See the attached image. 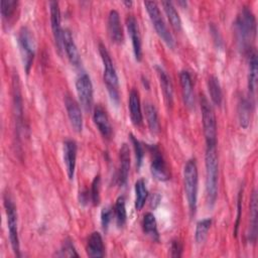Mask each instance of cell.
<instances>
[{
    "instance_id": "6da1fadb",
    "label": "cell",
    "mask_w": 258,
    "mask_h": 258,
    "mask_svg": "<svg viewBox=\"0 0 258 258\" xmlns=\"http://www.w3.org/2000/svg\"><path fill=\"white\" fill-rule=\"evenodd\" d=\"M234 28L239 48L243 53H248L253 48L252 42L256 36V19L251 9L243 7L235 20Z\"/></svg>"
},
{
    "instance_id": "7a4b0ae2",
    "label": "cell",
    "mask_w": 258,
    "mask_h": 258,
    "mask_svg": "<svg viewBox=\"0 0 258 258\" xmlns=\"http://www.w3.org/2000/svg\"><path fill=\"white\" fill-rule=\"evenodd\" d=\"M206 165V196L209 205L213 206L218 196L219 160L216 146L207 147L205 155Z\"/></svg>"
},
{
    "instance_id": "3957f363",
    "label": "cell",
    "mask_w": 258,
    "mask_h": 258,
    "mask_svg": "<svg viewBox=\"0 0 258 258\" xmlns=\"http://www.w3.org/2000/svg\"><path fill=\"white\" fill-rule=\"evenodd\" d=\"M99 52L103 61V67H104V73H103L104 83L106 85L107 91L109 93V96L112 102L118 105L120 101V93H119V79H118L116 69L111 59L109 51L107 50L106 46L103 43L99 44Z\"/></svg>"
},
{
    "instance_id": "277c9868",
    "label": "cell",
    "mask_w": 258,
    "mask_h": 258,
    "mask_svg": "<svg viewBox=\"0 0 258 258\" xmlns=\"http://www.w3.org/2000/svg\"><path fill=\"white\" fill-rule=\"evenodd\" d=\"M183 183L184 191L191 215H195L198 203V188H199V175L196 159L186 161L183 168Z\"/></svg>"
},
{
    "instance_id": "5b68a950",
    "label": "cell",
    "mask_w": 258,
    "mask_h": 258,
    "mask_svg": "<svg viewBox=\"0 0 258 258\" xmlns=\"http://www.w3.org/2000/svg\"><path fill=\"white\" fill-rule=\"evenodd\" d=\"M201 112H202V121L204 128V135L206 138L207 147H213L217 144V121L214 109L207 99V97L201 95Z\"/></svg>"
},
{
    "instance_id": "8992f818",
    "label": "cell",
    "mask_w": 258,
    "mask_h": 258,
    "mask_svg": "<svg viewBox=\"0 0 258 258\" xmlns=\"http://www.w3.org/2000/svg\"><path fill=\"white\" fill-rule=\"evenodd\" d=\"M144 6L146 8V11L149 15V18L151 20V23H152L156 33L159 35V37L165 42V44L169 48H173L175 45L174 38H173L172 34L170 33V31L168 30V28L162 18L158 4L155 1H145Z\"/></svg>"
},
{
    "instance_id": "52a82bcc",
    "label": "cell",
    "mask_w": 258,
    "mask_h": 258,
    "mask_svg": "<svg viewBox=\"0 0 258 258\" xmlns=\"http://www.w3.org/2000/svg\"><path fill=\"white\" fill-rule=\"evenodd\" d=\"M17 43L23 63V68L28 74L32 67V62L35 55V40L31 30L26 27L22 26L17 34Z\"/></svg>"
},
{
    "instance_id": "ba28073f",
    "label": "cell",
    "mask_w": 258,
    "mask_h": 258,
    "mask_svg": "<svg viewBox=\"0 0 258 258\" xmlns=\"http://www.w3.org/2000/svg\"><path fill=\"white\" fill-rule=\"evenodd\" d=\"M4 208L7 217V227L9 232V240L14 254L20 256V245L18 237V221H17V211L16 207L8 194L4 195Z\"/></svg>"
},
{
    "instance_id": "9c48e42d",
    "label": "cell",
    "mask_w": 258,
    "mask_h": 258,
    "mask_svg": "<svg viewBox=\"0 0 258 258\" xmlns=\"http://www.w3.org/2000/svg\"><path fill=\"white\" fill-rule=\"evenodd\" d=\"M76 90L81 106L86 112H90L93 107L94 92L91 78L87 73L83 72L77 78Z\"/></svg>"
},
{
    "instance_id": "30bf717a",
    "label": "cell",
    "mask_w": 258,
    "mask_h": 258,
    "mask_svg": "<svg viewBox=\"0 0 258 258\" xmlns=\"http://www.w3.org/2000/svg\"><path fill=\"white\" fill-rule=\"evenodd\" d=\"M148 149L151 154L150 171L152 176L159 181H165L169 179V169L159 147L157 145H149Z\"/></svg>"
},
{
    "instance_id": "8fae6325",
    "label": "cell",
    "mask_w": 258,
    "mask_h": 258,
    "mask_svg": "<svg viewBox=\"0 0 258 258\" xmlns=\"http://www.w3.org/2000/svg\"><path fill=\"white\" fill-rule=\"evenodd\" d=\"M49 10H50V23L52 29V35L54 39V43L58 51H61L62 45V35L63 30L60 24V9L59 4L56 1L49 2Z\"/></svg>"
},
{
    "instance_id": "7c38bea8",
    "label": "cell",
    "mask_w": 258,
    "mask_h": 258,
    "mask_svg": "<svg viewBox=\"0 0 258 258\" xmlns=\"http://www.w3.org/2000/svg\"><path fill=\"white\" fill-rule=\"evenodd\" d=\"M77 143L73 139H67L63 142L62 152H63V162L66 165L68 177L70 180L74 179L76 160H77Z\"/></svg>"
},
{
    "instance_id": "4fadbf2b",
    "label": "cell",
    "mask_w": 258,
    "mask_h": 258,
    "mask_svg": "<svg viewBox=\"0 0 258 258\" xmlns=\"http://www.w3.org/2000/svg\"><path fill=\"white\" fill-rule=\"evenodd\" d=\"M93 120L99 132L101 133V135L105 139H110L113 134V129H112L108 114L101 105H97L95 107L94 113H93Z\"/></svg>"
},
{
    "instance_id": "5bb4252c",
    "label": "cell",
    "mask_w": 258,
    "mask_h": 258,
    "mask_svg": "<svg viewBox=\"0 0 258 258\" xmlns=\"http://www.w3.org/2000/svg\"><path fill=\"white\" fill-rule=\"evenodd\" d=\"M126 26L128 30V34L130 35L132 46H133V52L136 60L140 61L142 58V42H141V36L139 32V27L137 20L134 16L130 15L126 18Z\"/></svg>"
},
{
    "instance_id": "9a60e30c",
    "label": "cell",
    "mask_w": 258,
    "mask_h": 258,
    "mask_svg": "<svg viewBox=\"0 0 258 258\" xmlns=\"http://www.w3.org/2000/svg\"><path fill=\"white\" fill-rule=\"evenodd\" d=\"M64 106L72 127L75 131L81 132L83 129V115L79 103L74 98L67 95L64 97Z\"/></svg>"
},
{
    "instance_id": "2e32d148",
    "label": "cell",
    "mask_w": 258,
    "mask_h": 258,
    "mask_svg": "<svg viewBox=\"0 0 258 258\" xmlns=\"http://www.w3.org/2000/svg\"><path fill=\"white\" fill-rule=\"evenodd\" d=\"M248 90L251 101V99L255 98L258 80V59L257 52L254 47L248 52Z\"/></svg>"
},
{
    "instance_id": "e0dca14e",
    "label": "cell",
    "mask_w": 258,
    "mask_h": 258,
    "mask_svg": "<svg viewBox=\"0 0 258 258\" xmlns=\"http://www.w3.org/2000/svg\"><path fill=\"white\" fill-rule=\"evenodd\" d=\"M107 27H108V34L110 39L117 44H121L123 42L124 35H123V28L120 21V16L117 10L112 9L109 12Z\"/></svg>"
},
{
    "instance_id": "ac0fdd59",
    "label": "cell",
    "mask_w": 258,
    "mask_h": 258,
    "mask_svg": "<svg viewBox=\"0 0 258 258\" xmlns=\"http://www.w3.org/2000/svg\"><path fill=\"white\" fill-rule=\"evenodd\" d=\"M62 45L66 50L67 56L72 64L75 67H79L81 64V56L80 52L78 50V47L75 43L74 37L72 35V32L70 29L64 28L63 29V35H62Z\"/></svg>"
},
{
    "instance_id": "d6986e66",
    "label": "cell",
    "mask_w": 258,
    "mask_h": 258,
    "mask_svg": "<svg viewBox=\"0 0 258 258\" xmlns=\"http://www.w3.org/2000/svg\"><path fill=\"white\" fill-rule=\"evenodd\" d=\"M120 165L118 170L117 180L120 185H124L127 182L129 170H130V150L126 143H123L119 151Z\"/></svg>"
},
{
    "instance_id": "ffe728a7",
    "label": "cell",
    "mask_w": 258,
    "mask_h": 258,
    "mask_svg": "<svg viewBox=\"0 0 258 258\" xmlns=\"http://www.w3.org/2000/svg\"><path fill=\"white\" fill-rule=\"evenodd\" d=\"M155 69H156V73L158 76V80H159V84H160V87L162 90L165 104L167 106L171 107L172 103H173V87H172L170 78L168 77L167 73L161 67L156 66Z\"/></svg>"
},
{
    "instance_id": "44dd1931",
    "label": "cell",
    "mask_w": 258,
    "mask_h": 258,
    "mask_svg": "<svg viewBox=\"0 0 258 258\" xmlns=\"http://www.w3.org/2000/svg\"><path fill=\"white\" fill-rule=\"evenodd\" d=\"M129 111L130 118L134 126L139 127L142 124V112L140 106L139 93L137 90L132 89L129 94Z\"/></svg>"
},
{
    "instance_id": "7402d4cb",
    "label": "cell",
    "mask_w": 258,
    "mask_h": 258,
    "mask_svg": "<svg viewBox=\"0 0 258 258\" xmlns=\"http://www.w3.org/2000/svg\"><path fill=\"white\" fill-rule=\"evenodd\" d=\"M179 81L181 87V94L184 105L186 107H192L194 105V88L191 77L187 71H181L179 73Z\"/></svg>"
},
{
    "instance_id": "603a6c76",
    "label": "cell",
    "mask_w": 258,
    "mask_h": 258,
    "mask_svg": "<svg viewBox=\"0 0 258 258\" xmlns=\"http://www.w3.org/2000/svg\"><path fill=\"white\" fill-rule=\"evenodd\" d=\"M87 254L89 257H103L105 255V247L102 236L99 232H93L87 242Z\"/></svg>"
},
{
    "instance_id": "cb8c5ba5",
    "label": "cell",
    "mask_w": 258,
    "mask_h": 258,
    "mask_svg": "<svg viewBox=\"0 0 258 258\" xmlns=\"http://www.w3.org/2000/svg\"><path fill=\"white\" fill-rule=\"evenodd\" d=\"M144 113L147 121V125L149 130L152 133H158L160 129V124L158 120V114L156 111V108L154 105L150 102H145L144 103Z\"/></svg>"
},
{
    "instance_id": "d4e9b609",
    "label": "cell",
    "mask_w": 258,
    "mask_h": 258,
    "mask_svg": "<svg viewBox=\"0 0 258 258\" xmlns=\"http://www.w3.org/2000/svg\"><path fill=\"white\" fill-rule=\"evenodd\" d=\"M250 232L248 234L249 240L252 243L256 242L257 238V194L256 190L252 192L250 203Z\"/></svg>"
},
{
    "instance_id": "484cf974",
    "label": "cell",
    "mask_w": 258,
    "mask_h": 258,
    "mask_svg": "<svg viewBox=\"0 0 258 258\" xmlns=\"http://www.w3.org/2000/svg\"><path fill=\"white\" fill-rule=\"evenodd\" d=\"M142 228L143 232L149 236L151 239L158 241L159 240V233L157 230V223L155 216L152 213H146L143 217L142 221Z\"/></svg>"
},
{
    "instance_id": "4316f807",
    "label": "cell",
    "mask_w": 258,
    "mask_h": 258,
    "mask_svg": "<svg viewBox=\"0 0 258 258\" xmlns=\"http://www.w3.org/2000/svg\"><path fill=\"white\" fill-rule=\"evenodd\" d=\"M208 90H209V94H210L212 102L215 105L220 106L223 101V92H222V88H221L219 79L217 77H215V76L209 77Z\"/></svg>"
},
{
    "instance_id": "83f0119b",
    "label": "cell",
    "mask_w": 258,
    "mask_h": 258,
    "mask_svg": "<svg viewBox=\"0 0 258 258\" xmlns=\"http://www.w3.org/2000/svg\"><path fill=\"white\" fill-rule=\"evenodd\" d=\"M161 5L163 7V10L171 24V26L176 30L179 31L181 29V19L179 17V14L174 7L173 3L170 1H162Z\"/></svg>"
},
{
    "instance_id": "f1b7e54d",
    "label": "cell",
    "mask_w": 258,
    "mask_h": 258,
    "mask_svg": "<svg viewBox=\"0 0 258 258\" xmlns=\"http://www.w3.org/2000/svg\"><path fill=\"white\" fill-rule=\"evenodd\" d=\"M251 107L252 102L247 100L246 98H241L238 104V116L240 125L243 128H247L249 126L250 118H251Z\"/></svg>"
},
{
    "instance_id": "f546056e",
    "label": "cell",
    "mask_w": 258,
    "mask_h": 258,
    "mask_svg": "<svg viewBox=\"0 0 258 258\" xmlns=\"http://www.w3.org/2000/svg\"><path fill=\"white\" fill-rule=\"evenodd\" d=\"M134 190H135V209L136 211H140L144 207L148 197V190L146 188L145 181L141 178L138 179L135 182Z\"/></svg>"
},
{
    "instance_id": "4dcf8cb0",
    "label": "cell",
    "mask_w": 258,
    "mask_h": 258,
    "mask_svg": "<svg viewBox=\"0 0 258 258\" xmlns=\"http://www.w3.org/2000/svg\"><path fill=\"white\" fill-rule=\"evenodd\" d=\"M114 216L117 223V226L119 228H122L127 221V212H126V206H125V199L123 196L119 197L116 200V203L114 205Z\"/></svg>"
},
{
    "instance_id": "1f68e13d",
    "label": "cell",
    "mask_w": 258,
    "mask_h": 258,
    "mask_svg": "<svg viewBox=\"0 0 258 258\" xmlns=\"http://www.w3.org/2000/svg\"><path fill=\"white\" fill-rule=\"evenodd\" d=\"M211 224H212V220L209 218L203 219L197 223L195 238H196V242L198 244H201L206 240V238L208 236V232L211 227Z\"/></svg>"
},
{
    "instance_id": "d6a6232c",
    "label": "cell",
    "mask_w": 258,
    "mask_h": 258,
    "mask_svg": "<svg viewBox=\"0 0 258 258\" xmlns=\"http://www.w3.org/2000/svg\"><path fill=\"white\" fill-rule=\"evenodd\" d=\"M18 2L16 0H2L1 1V15L4 20L9 21L16 12Z\"/></svg>"
},
{
    "instance_id": "836d02e7",
    "label": "cell",
    "mask_w": 258,
    "mask_h": 258,
    "mask_svg": "<svg viewBox=\"0 0 258 258\" xmlns=\"http://www.w3.org/2000/svg\"><path fill=\"white\" fill-rule=\"evenodd\" d=\"M100 190H101V178L100 175H96L92 185H91V191H90V197L91 201L94 206H98L100 204Z\"/></svg>"
},
{
    "instance_id": "e575fe53",
    "label": "cell",
    "mask_w": 258,
    "mask_h": 258,
    "mask_svg": "<svg viewBox=\"0 0 258 258\" xmlns=\"http://www.w3.org/2000/svg\"><path fill=\"white\" fill-rule=\"evenodd\" d=\"M130 139L134 148V152H135V158H136V166L137 169L140 168L142 161H143V157H144V151H143V147L140 143L139 140H137V138H135L134 135L130 134Z\"/></svg>"
},
{
    "instance_id": "d590c367",
    "label": "cell",
    "mask_w": 258,
    "mask_h": 258,
    "mask_svg": "<svg viewBox=\"0 0 258 258\" xmlns=\"http://www.w3.org/2000/svg\"><path fill=\"white\" fill-rule=\"evenodd\" d=\"M57 256H64V257H79V254L77 253L74 244L72 242V240L67 239L64 240V242L61 245V248L59 250V253L57 254Z\"/></svg>"
},
{
    "instance_id": "8d00e7d4",
    "label": "cell",
    "mask_w": 258,
    "mask_h": 258,
    "mask_svg": "<svg viewBox=\"0 0 258 258\" xmlns=\"http://www.w3.org/2000/svg\"><path fill=\"white\" fill-rule=\"evenodd\" d=\"M113 218V211L111 207H104L101 211V224L104 231H106L109 227Z\"/></svg>"
},
{
    "instance_id": "74e56055",
    "label": "cell",
    "mask_w": 258,
    "mask_h": 258,
    "mask_svg": "<svg viewBox=\"0 0 258 258\" xmlns=\"http://www.w3.org/2000/svg\"><path fill=\"white\" fill-rule=\"evenodd\" d=\"M182 254V245L179 240H172L170 244V256L171 257H180Z\"/></svg>"
},
{
    "instance_id": "f35d334b",
    "label": "cell",
    "mask_w": 258,
    "mask_h": 258,
    "mask_svg": "<svg viewBox=\"0 0 258 258\" xmlns=\"http://www.w3.org/2000/svg\"><path fill=\"white\" fill-rule=\"evenodd\" d=\"M241 195L242 192L240 191L239 192V198H238V215H237V222H236V225H235V232L234 234L236 235L237 234V231H238V227H239V221H240V214H241Z\"/></svg>"
},
{
    "instance_id": "ab89813d",
    "label": "cell",
    "mask_w": 258,
    "mask_h": 258,
    "mask_svg": "<svg viewBox=\"0 0 258 258\" xmlns=\"http://www.w3.org/2000/svg\"><path fill=\"white\" fill-rule=\"evenodd\" d=\"M89 200V191L88 190H84L80 192V201L82 204H84L85 202H88Z\"/></svg>"
},
{
    "instance_id": "60d3db41",
    "label": "cell",
    "mask_w": 258,
    "mask_h": 258,
    "mask_svg": "<svg viewBox=\"0 0 258 258\" xmlns=\"http://www.w3.org/2000/svg\"><path fill=\"white\" fill-rule=\"evenodd\" d=\"M123 3H124L128 8L133 5V2H132V1H123Z\"/></svg>"
}]
</instances>
